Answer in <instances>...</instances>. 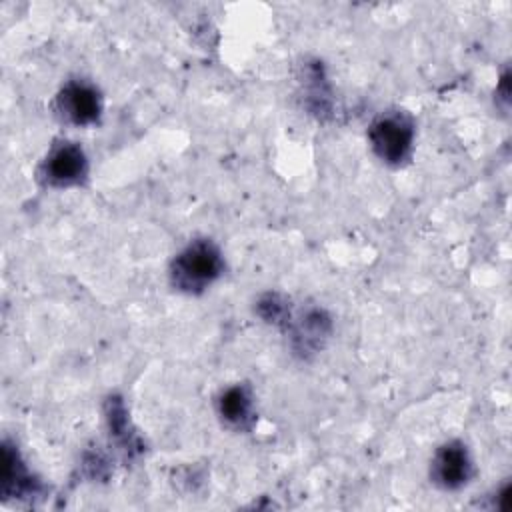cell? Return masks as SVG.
I'll use <instances>...</instances> for the list:
<instances>
[{"instance_id":"obj_1","label":"cell","mask_w":512,"mask_h":512,"mask_svg":"<svg viewBox=\"0 0 512 512\" xmlns=\"http://www.w3.org/2000/svg\"><path fill=\"white\" fill-rule=\"evenodd\" d=\"M222 270L220 252L210 242L190 244L174 262L172 278L182 290L194 292L208 286Z\"/></svg>"},{"instance_id":"obj_2","label":"cell","mask_w":512,"mask_h":512,"mask_svg":"<svg viewBox=\"0 0 512 512\" xmlns=\"http://www.w3.org/2000/svg\"><path fill=\"white\" fill-rule=\"evenodd\" d=\"M370 142L382 160L400 162L412 144V124L402 114H384L370 128Z\"/></svg>"},{"instance_id":"obj_3","label":"cell","mask_w":512,"mask_h":512,"mask_svg":"<svg viewBox=\"0 0 512 512\" xmlns=\"http://www.w3.org/2000/svg\"><path fill=\"white\" fill-rule=\"evenodd\" d=\"M470 474H472V464L462 444L450 442L436 452L432 462V476L436 484H440L442 488H450V490L460 488L462 484L468 482Z\"/></svg>"},{"instance_id":"obj_4","label":"cell","mask_w":512,"mask_h":512,"mask_svg":"<svg viewBox=\"0 0 512 512\" xmlns=\"http://www.w3.org/2000/svg\"><path fill=\"white\" fill-rule=\"evenodd\" d=\"M86 172L84 152L74 144H62L52 150L44 164V176L54 186L76 184Z\"/></svg>"},{"instance_id":"obj_5","label":"cell","mask_w":512,"mask_h":512,"mask_svg":"<svg viewBox=\"0 0 512 512\" xmlns=\"http://www.w3.org/2000/svg\"><path fill=\"white\" fill-rule=\"evenodd\" d=\"M62 114L74 124H90L100 114V98L88 84L72 82L58 98Z\"/></svg>"},{"instance_id":"obj_6","label":"cell","mask_w":512,"mask_h":512,"mask_svg":"<svg viewBox=\"0 0 512 512\" xmlns=\"http://www.w3.org/2000/svg\"><path fill=\"white\" fill-rule=\"evenodd\" d=\"M220 414L232 422L242 424L250 414V396L244 388H230L220 398Z\"/></svg>"}]
</instances>
